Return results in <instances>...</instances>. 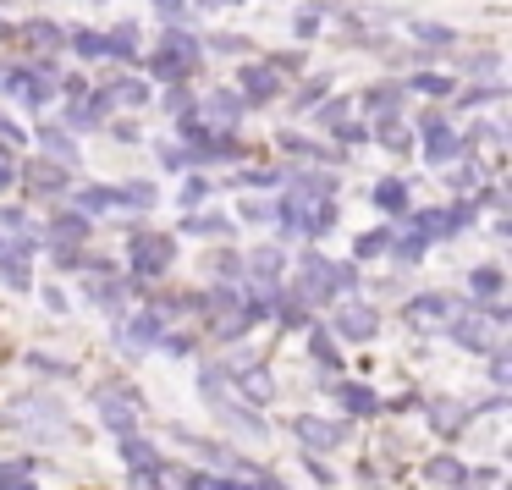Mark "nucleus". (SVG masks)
Masks as SVG:
<instances>
[{"label": "nucleus", "instance_id": "26", "mask_svg": "<svg viewBox=\"0 0 512 490\" xmlns=\"http://www.w3.org/2000/svg\"><path fill=\"white\" fill-rule=\"evenodd\" d=\"M364 105L375 111V122H391V116H397V105H402V83H375V89L364 94Z\"/></svg>", "mask_w": 512, "mask_h": 490}, {"label": "nucleus", "instance_id": "32", "mask_svg": "<svg viewBox=\"0 0 512 490\" xmlns=\"http://www.w3.org/2000/svg\"><path fill=\"white\" fill-rule=\"evenodd\" d=\"M111 100H122L127 111H144V105H149V83L144 78H116L111 83Z\"/></svg>", "mask_w": 512, "mask_h": 490}, {"label": "nucleus", "instance_id": "60", "mask_svg": "<svg viewBox=\"0 0 512 490\" xmlns=\"http://www.w3.org/2000/svg\"><path fill=\"white\" fill-rule=\"evenodd\" d=\"M0 248H6V237H0Z\"/></svg>", "mask_w": 512, "mask_h": 490}, {"label": "nucleus", "instance_id": "50", "mask_svg": "<svg viewBox=\"0 0 512 490\" xmlns=\"http://www.w3.org/2000/svg\"><path fill=\"white\" fill-rule=\"evenodd\" d=\"M490 380H496V386H507V380H512V358L507 353H490Z\"/></svg>", "mask_w": 512, "mask_h": 490}, {"label": "nucleus", "instance_id": "21", "mask_svg": "<svg viewBox=\"0 0 512 490\" xmlns=\"http://www.w3.org/2000/svg\"><path fill=\"white\" fill-rule=\"evenodd\" d=\"M468 419H474V408H463V402H452V397L430 402V430H435V435H457Z\"/></svg>", "mask_w": 512, "mask_h": 490}, {"label": "nucleus", "instance_id": "48", "mask_svg": "<svg viewBox=\"0 0 512 490\" xmlns=\"http://www.w3.org/2000/svg\"><path fill=\"white\" fill-rule=\"evenodd\" d=\"M413 89H419V94H435V100H441V94H452V83L435 78V72H419V78H413Z\"/></svg>", "mask_w": 512, "mask_h": 490}, {"label": "nucleus", "instance_id": "7", "mask_svg": "<svg viewBox=\"0 0 512 490\" xmlns=\"http://www.w3.org/2000/svg\"><path fill=\"white\" fill-rule=\"evenodd\" d=\"M17 424H23L34 441H61V435H67V413L50 397H23L17 402Z\"/></svg>", "mask_w": 512, "mask_h": 490}, {"label": "nucleus", "instance_id": "15", "mask_svg": "<svg viewBox=\"0 0 512 490\" xmlns=\"http://www.w3.org/2000/svg\"><path fill=\"white\" fill-rule=\"evenodd\" d=\"M45 237H56V248H83L94 237V221H89V215H78V210H61L56 221L45 226Z\"/></svg>", "mask_w": 512, "mask_h": 490}, {"label": "nucleus", "instance_id": "20", "mask_svg": "<svg viewBox=\"0 0 512 490\" xmlns=\"http://www.w3.org/2000/svg\"><path fill=\"white\" fill-rule=\"evenodd\" d=\"M83 292H89V298L100 303V309L111 314L116 325H122V309H127V287H122V281H111V276H89V281H83Z\"/></svg>", "mask_w": 512, "mask_h": 490}, {"label": "nucleus", "instance_id": "16", "mask_svg": "<svg viewBox=\"0 0 512 490\" xmlns=\"http://www.w3.org/2000/svg\"><path fill=\"white\" fill-rule=\"evenodd\" d=\"M292 435H298L303 446H314V452H325V446H336L347 430L336 419H314V413H303V419H292Z\"/></svg>", "mask_w": 512, "mask_h": 490}, {"label": "nucleus", "instance_id": "12", "mask_svg": "<svg viewBox=\"0 0 512 490\" xmlns=\"http://www.w3.org/2000/svg\"><path fill=\"white\" fill-rule=\"evenodd\" d=\"M457 320V298L452 292H424V298H413L408 303V325H452Z\"/></svg>", "mask_w": 512, "mask_h": 490}, {"label": "nucleus", "instance_id": "2", "mask_svg": "<svg viewBox=\"0 0 512 490\" xmlns=\"http://www.w3.org/2000/svg\"><path fill=\"white\" fill-rule=\"evenodd\" d=\"M199 397L210 402V408L221 413V419L232 424V430L254 435V441H265V435H270V424L254 413V402H243V397L232 391V380H226V369H221V364H204V369H199Z\"/></svg>", "mask_w": 512, "mask_h": 490}, {"label": "nucleus", "instance_id": "49", "mask_svg": "<svg viewBox=\"0 0 512 490\" xmlns=\"http://www.w3.org/2000/svg\"><path fill=\"white\" fill-rule=\"evenodd\" d=\"M155 12H160V17H166V23H171V28H177V23H182V17H188V0H155Z\"/></svg>", "mask_w": 512, "mask_h": 490}, {"label": "nucleus", "instance_id": "11", "mask_svg": "<svg viewBox=\"0 0 512 490\" xmlns=\"http://www.w3.org/2000/svg\"><path fill=\"white\" fill-rule=\"evenodd\" d=\"M375 331H380V309H369V303H336V336L369 342Z\"/></svg>", "mask_w": 512, "mask_h": 490}, {"label": "nucleus", "instance_id": "58", "mask_svg": "<svg viewBox=\"0 0 512 490\" xmlns=\"http://www.w3.org/2000/svg\"><path fill=\"white\" fill-rule=\"evenodd\" d=\"M45 303H50V309L61 314V309H67V292H61V287H45Z\"/></svg>", "mask_w": 512, "mask_h": 490}, {"label": "nucleus", "instance_id": "51", "mask_svg": "<svg viewBox=\"0 0 512 490\" xmlns=\"http://www.w3.org/2000/svg\"><path fill=\"white\" fill-rule=\"evenodd\" d=\"M281 149H292V155H303V160H309V155H325V149H314L309 138H292V133H281Z\"/></svg>", "mask_w": 512, "mask_h": 490}, {"label": "nucleus", "instance_id": "24", "mask_svg": "<svg viewBox=\"0 0 512 490\" xmlns=\"http://www.w3.org/2000/svg\"><path fill=\"white\" fill-rule=\"evenodd\" d=\"M28 188H45V193H67L72 188V171H61V166H45V160H28Z\"/></svg>", "mask_w": 512, "mask_h": 490}, {"label": "nucleus", "instance_id": "47", "mask_svg": "<svg viewBox=\"0 0 512 490\" xmlns=\"http://www.w3.org/2000/svg\"><path fill=\"white\" fill-rule=\"evenodd\" d=\"M12 182H17V160H12V144L0 138V193L12 188Z\"/></svg>", "mask_w": 512, "mask_h": 490}, {"label": "nucleus", "instance_id": "19", "mask_svg": "<svg viewBox=\"0 0 512 490\" xmlns=\"http://www.w3.org/2000/svg\"><path fill=\"white\" fill-rule=\"evenodd\" d=\"M325 386L336 391V402H342L353 419H369V413H380V397L369 386H353V380H325Z\"/></svg>", "mask_w": 512, "mask_h": 490}, {"label": "nucleus", "instance_id": "31", "mask_svg": "<svg viewBox=\"0 0 512 490\" xmlns=\"http://www.w3.org/2000/svg\"><path fill=\"white\" fill-rule=\"evenodd\" d=\"M105 56L138 61V34H133V23H122V28H111V34H105Z\"/></svg>", "mask_w": 512, "mask_h": 490}, {"label": "nucleus", "instance_id": "38", "mask_svg": "<svg viewBox=\"0 0 512 490\" xmlns=\"http://www.w3.org/2000/svg\"><path fill=\"white\" fill-rule=\"evenodd\" d=\"M215 199V182L210 177H188V182H182V210H199V204H210Z\"/></svg>", "mask_w": 512, "mask_h": 490}, {"label": "nucleus", "instance_id": "22", "mask_svg": "<svg viewBox=\"0 0 512 490\" xmlns=\"http://www.w3.org/2000/svg\"><path fill=\"white\" fill-rule=\"evenodd\" d=\"M155 199H160L155 182H122V188H111V210H149Z\"/></svg>", "mask_w": 512, "mask_h": 490}, {"label": "nucleus", "instance_id": "5", "mask_svg": "<svg viewBox=\"0 0 512 490\" xmlns=\"http://www.w3.org/2000/svg\"><path fill=\"white\" fill-rule=\"evenodd\" d=\"M94 408H100V424L116 435H133L138 430V413H144V397H138L133 386H116V380H105V386H94Z\"/></svg>", "mask_w": 512, "mask_h": 490}, {"label": "nucleus", "instance_id": "46", "mask_svg": "<svg viewBox=\"0 0 512 490\" xmlns=\"http://www.w3.org/2000/svg\"><path fill=\"white\" fill-rule=\"evenodd\" d=\"M347 111H353V105H347V100H331V105H320V122H325V127H331V133H336V127H347Z\"/></svg>", "mask_w": 512, "mask_h": 490}, {"label": "nucleus", "instance_id": "53", "mask_svg": "<svg viewBox=\"0 0 512 490\" xmlns=\"http://www.w3.org/2000/svg\"><path fill=\"white\" fill-rule=\"evenodd\" d=\"M320 34V6H309V12L298 17V39H314Z\"/></svg>", "mask_w": 512, "mask_h": 490}, {"label": "nucleus", "instance_id": "36", "mask_svg": "<svg viewBox=\"0 0 512 490\" xmlns=\"http://www.w3.org/2000/svg\"><path fill=\"white\" fill-rule=\"evenodd\" d=\"M23 34H28V45H39V50H61V45H67V34H61L56 23H45V17H34Z\"/></svg>", "mask_w": 512, "mask_h": 490}, {"label": "nucleus", "instance_id": "1", "mask_svg": "<svg viewBox=\"0 0 512 490\" xmlns=\"http://www.w3.org/2000/svg\"><path fill=\"white\" fill-rule=\"evenodd\" d=\"M358 287V265L353 259H325V254H303L298 259V281H292V292H298L303 303H336L347 298V292Z\"/></svg>", "mask_w": 512, "mask_h": 490}, {"label": "nucleus", "instance_id": "54", "mask_svg": "<svg viewBox=\"0 0 512 490\" xmlns=\"http://www.w3.org/2000/svg\"><path fill=\"white\" fill-rule=\"evenodd\" d=\"M210 270H215V276H237V270H243V259H237V254H215Z\"/></svg>", "mask_w": 512, "mask_h": 490}, {"label": "nucleus", "instance_id": "10", "mask_svg": "<svg viewBox=\"0 0 512 490\" xmlns=\"http://www.w3.org/2000/svg\"><path fill=\"white\" fill-rule=\"evenodd\" d=\"M199 105H204L199 122L210 127V133H232V127L248 116V105H243V94H237V89H215L210 100H199Z\"/></svg>", "mask_w": 512, "mask_h": 490}, {"label": "nucleus", "instance_id": "3", "mask_svg": "<svg viewBox=\"0 0 512 490\" xmlns=\"http://www.w3.org/2000/svg\"><path fill=\"white\" fill-rule=\"evenodd\" d=\"M199 56H204V39L182 34V28H166V34H160V45H155V56H149L144 67H149V78H160V83H171V89H177V83L199 67Z\"/></svg>", "mask_w": 512, "mask_h": 490}, {"label": "nucleus", "instance_id": "35", "mask_svg": "<svg viewBox=\"0 0 512 490\" xmlns=\"http://www.w3.org/2000/svg\"><path fill=\"white\" fill-rule=\"evenodd\" d=\"M0 490H34V463H28V457L0 463Z\"/></svg>", "mask_w": 512, "mask_h": 490}, {"label": "nucleus", "instance_id": "25", "mask_svg": "<svg viewBox=\"0 0 512 490\" xmlns=\"http://www.w3.org/2000/svg\"><path fill=\"white\" fill-rule=\"evenodd\" d=\"M375 210H386V215H408V182H397V177H386V182H375Z\"/></svg>", "mask_w": 512, "mask_h": 490}, {"label": "nucleus", "instance_id": "55", "mask_svg": "<svg viewBox=\"0 0 512 490\" xmlns=\"http://www.w3.org/2000/svg\"><path fill=\"white\" fill-rule=\"evenodd\" d=\"M61 94H67L72 105H83V100H89V83H83V78H67V83H61Z\"/></svg>", "mask_w": 512, "mask_h": 490}, {"label": "nucleus", "instance_id": "56", "mask_svg": "<svg viewBox=\"0 0 512 490\" xmlns=\"http://www.w3.org/2000/svg\"><path fill=\"white\" fill-rule=\"evenodd\" d=\"M485 100H501V83H490V89H468L463 105H485Z\"/></svg>", "mask_w": 512, "mask_h": 490}, {"label": "nucleus", "instance_id": "17", "mask_svg": "<svg viewBox=\"0 0 512 490\" xmlns=\"http://www.w3.org/2000/svg\"><path fill=\"white\" fill-rule=\"evenodd\" d=\"M39 149L50 155V166L78 171V138H72L67 127H39Z\"/></svg>", "mask_w": 512, "mask_h": 490}, {"label": "nucleus", "instance_id": "43", "mask_svg": "<svg viewBox=\"0 0 512 490\" xmlns=\"http://www.w3.org/2000/svg\"><path fill=\"white\" fill-rule=\"evenodd\" d=\"M160 105H166V116H188V111H193V105H199V100H193V94H188V89H182V83H177V89H166V100H160Z\"/></svg>", "mask_w": 512, "mask_h": 490}, {"label": "nucleus", "instance_id": "9", "mask_svg": "<svg viewBox=\"0 0 512 490\" xmlns=\"http://www.w3.org/2000/svg\"><path fill=\"white\" fill-rule=\"evenodd\" d=\"M237 94H243V105H248V111H254V105L281 100V72L270 67V61H248V67L237 72Z\"/></svg>", "mask_w": 512, "mask_h": 490}, {"label": "nucleus", "instance_id": "57", "mask_svg": "<svg viewBox=\"0 0 512 490\" xmlns=\"http://www.w3.org/2000/svg\"><path fill=\"white\" fill-rule=\"evenodd\" d=\"M452 182H457V188H479V166H463Z\"/></svg>", "mask_w": 512, "mask_h": 490}, {"label": "nucleus", "instance_id": "33", "mask_svg": "<svg viewBox=\"0 0 512 490\" xmlns=\"http://www.w3.org/2000/svg\"><path fill=\"white\" fill-rule=\"evenodd\" d=\"M144 479H149L155 490H193V474H188V468H171V463H155Z\"/></svg>", "mask_w": 512, "mask_h": 490}, {"label": "nucleus", "instance_id": "28", "mask_svg": "<svg viewBox=\"0 0 512 490\" xmlns=\"http://www.w3.org/2000/svg\"><path fill=\"white\" fill-rule=\"evenodd\" d=\"M122 457H127V468H133L138 479H144L149 468L160 463V452H155V446H149V441H138V435H122Z\"/></svg>", "mask_w": 512, "mask_h": 490}, {"label": "nucleus", "instance_id": "29", "mask_svg": "<svg viewBox=\"0 0 512 490\" xmlns=\"http://www.w3.org/2000/svg\"><path fill=\"white\" fill-rule=\"evenodd\" d=\"M391 243H397V232H391V226H375V232H364L353 243V265L358 259H380V254H391Z\"/></svg>", "mask_w": 512, "mask_h": 490}, {"label": "nucleus", "instance_id": "44", "mask_svg": "<svg viewBox=\"0 0 512 490\" xmlns=\"http://www.w3.org/2000/svg\"><path fill=\"white\" fill-rule=\"evenodd\" d=\"M413 39H424V45H452V28H441V23H413Z\"/></svg>", "mask_w": 512, "mask_h": 490}, {"label": "nucleus", "instance_id": "30", "mask_svg": "<svg viewBox=\"0 0 512 490\" xmlns=\"http://www.w3.org/2000/svg\"><path fill=\"white\" fill-rule=\"evenodd\" d=\"M309 353H314V364L342 369V358H336V336H331V325H309Z\"/></svg>", "mask_w": 512, "mask_h": 490}, {"label": "nucleus", "instance_id": "42", "mask_svg": "<svg viewBox=\"0 0 512 490\" xmlns=\"http://www.w3.org/2000/svg\"><path fill=\"white\" fill-rule=\"evenodd\" d=\"M430 479L435 485H457V479H468V468L452 463V457H441V463H430Z\"/></svg>", "mask_w": 512, "mask_h": 490}, {"label": "nucleus", "instance_id": "41", "mask_svg": "<svg viewBox=\"0 0 512 490\" xmlns=\"http://www.w3.org/2000/svg\"><path fill=\"white\" fill-rule=\"evenodd\" d=\"M325 89H331V78H309V83L298 89V100H292V105H298V111H309V105L325 100Z\"/></svg>", "mask_w": 512, "mask_h": 490}, {"label": "nucleus", "instance_id": "14", "mask_svg": "<svg viewBox=\"0 0 512 490\" xmlns=\"http://www.w3.org/2000/svg\"><path fill=\"white\" fill-rule=\"evenodd\" d=\"M166 314H160V309H144V314H138V320H122V342L127 347H160V342H166Z\"/></svg>", "mask_w": 512, "mask_h": 490}, {"label": "nucleus", "instance_id": "18", "mask_svg": "<svg viewBox=\"0 0 512 490\" xmlns=\"http://www.w3.org/2000/svg\"><path fill=\"white\" fill-rule=\"evenodd\" d=\"M28 259H34V254H23L17 243L0 248V281H6L12 292H28V287H34V265H28Z\"/></svg>", "mask_w": 512, "mask_h": 490}, {"label": "nucleus", "instance_id": "23", "mask_svg": "<svg viewBox=\"0 0 512 490\" xmlns=\"http://www.w3.org/2000/svg\"><path fill=\"white\" fill-rule=\"evenodd\" d=\"M281 265H287V254H281V248H254V254L243 259V276L248 281H276Z\"/></svg>", "mask_w": 512, "mask_h": 490}, {"label": "nucleus", "instance_id": "52", "mask_svg": "<svg viewBox=\"0 0 512 490\" xmlns=\"http://www.w3.org/2000/svg\"><path fill=\"white\" fill-rule=\"evenodd\" d=\"M160 166H166V171H188V149H177V144L160 149Z\"/></svg>", "mask_w": 512, "mask_h": 490}, {"label": "nucleus", "instance_id": "37", "mask_svg": "<svg viewBox=\"0 0 512 490\" xmlns=\"http://www.w3.org/2000/svg\"><path fill=\"white\" fill-rule=\"evenodd\" d=\"M182 232H193V237H232V221H226V215H188Z\"/></svg>", "mask_w": 512, "mask_h": 490}, {"label": "nucleus", "instance_id": "39", "mask_svg": "<svg viewBox=\"0 0 512 490\" xmlns=\"http://www.w3.org/2000/svg\"><path fill=\"white\" fill-rule=\"evenodd\" d=\"M391 254H397V259H402V265H419V259H424V254H430V243H424V237H419V232H413V237H402V243H391Z\"/></svg>", "mask_w": 512, "mask_h": 490}, {"label": "nucleus", "instance_id": "8", "mask_svg": "<svg viewBox=\"0 0 512 490\" xmlns=\"http://www.w3.org/2000/svg\"><path fill=\"white\" fill-rule=\"evenodd\" d=\"M419 144H424V160H430V166H446V160H457L463 155V138L452 133V122H446L441 111H424V122H419Z\"/></svg>", "mask_w": 512, "mask_h": 490}, {"label": "nucleus", "instance_id": "59", "mask_svg": "<svg viewBox=\"0 0 512 490\" xmlns=\"http://www.w3.org/2000/svg\"><path fill=\"white\" fill-rule=\"evenodd\" d=\"M0 39H12V23H0Z\"/></svg>", "mask_w": 512, "mask_h": 490}, {"label": "nucleus", "instance_id": "40", "mask_svg": "<svg viewBox=\"0 0 512 490\" xmlns=\"http://www.w3.org/2000/svg\"><path fill=\"white\" fill-rule=\"evenodd\" d=\"M375 138H380L386 149H408V127H402L397 116H391V122H375Z\"/></svg>", "mask_w": 512, "mask_h": 490}, {"label": "nucleus", "instance_id": "34", "mask_svg": "<svg viewBox=\"0 0 512 490\" xmlns=\"http://www.w3.org/2000/svg\"><path fill=\"white\" fill-rule=\"evenodd\" d=\"M67 45H72V56H78V61H105V34H94V28H78Z\"/></svg>", "mask_w": 512, "mask_h": 490}, {"label": "nucleus", "instance_id": "45", "mask_svg": "<svg viewBox=\"0 0 512 490\" xmlns=\"http://www.w3.org/2000/svg\"><path fill=\"white\" fill-rule=\"evenodd\" d=\"M243 221H254V226L276 221V204H265V199H243Z\"/></svg>", "mask_w": 512, "mask_h": 490}, {"label": "nucleus", "instance_id": "13", "mask_svg": "<svg viewBox=\"0 0 512 490\" xmlns=\"http://www.w3.org/2000/svg\"><path fill=\"white\" fill-rule=\"evenodd\" d=\"M0 83H6V89L17 94V105H28V111H39V105H50V78H39L34 67H12V72H6Z\"/></svg>", "mask_w": 512, "mask_h": 490}, {"label": "nucleus", "instance_id": "61", "mask_svg": "<svg viewBox=\"0 0 512 490\" xmlns=\"http://www.w3.org/2000/svg\"><path fill=\"white\" fill-rule=\"evenodd\" d=\"M364 490H375V485H364Z\"/></svg>", "mask_w": 512, "mask_h": 490}, {"label": "nucleus", "instance_id": "4", "mask_svg": "<svg viewBox=\"0 0 512 490\" xmlns=\"http://www.w3.org/2000/svg\"><path fill=\"white\" fill-rule=\"evenodd\" d=\"M127 265H133L138 281H160L171 265H177V237H166V232H138L133 243H127Z\"/></svg>", "mask_w": 512, "mask_h": 490}, {"label": "nucleus", "instance_id": "27", "mask_svg": "<svg viewBox=\"0 0 512 490\" xmlns=\"http://www.w3.org/2000/svg\"><path fill=\"white\" fill-rule=\"evenodd\" d=\"M501 287H507L501 265H474L468 270V292H474V298H501Z\"/></svg>", "mask_w": 512, "mask_h": 490}, {"label": "nucleus", "instance_id": "6", "mask_svg": "<svg viewBox=\"0 0 512 490\" xmlns=\"http://www.w3.org/2000/svg\"><path fill=\"white\" fill-rule=\"evenodd\" d=\"M452 342L468 347V353H501V331H507V314L490 309V314H457L452 325Z\"/></svg>", "mask_w": 512, "mask_h": 490}]
</instances>
